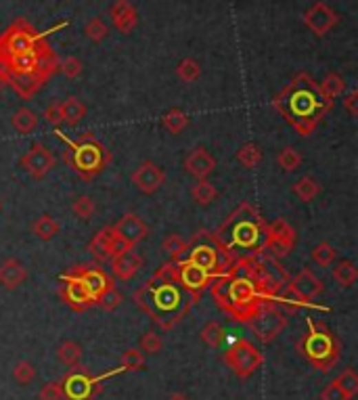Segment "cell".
I'll use <instances>...</instances> for the list:
<instances>
[{
	"label": "cell",
	"mask_w": 358,
	"mask_h": 400,
	"mask_svg": "<svg viewBox=\"0 0 358 400\" xmlns=\"http://www.w3.org/2000/svg\"><path fill=\"white\" fill-rule=\"evenodd\" d=\"M277 162H279V166H281L283 172H293V170H297L302 166L304 158H302V154L297 151V149L285 147V149H281V151H279Z\"/></svg>",
	"instance_id": "39"
},
{
	"label": "cell",
	"mask_w": 358,
	"mask_h": 400,
	"mask_svg": "<svg viewBox=\"0 0 358 400\" xmlns=\"http://www.w3.org/2000/svg\"><path fill=\"white\" fill-rule=\"evenodd\" d=\"M112 227H114V231H116L130 247H136L140 241H145V239L149 237V227H147V222H145L138 214H134V212L122 214L120 220H118L116 224H112Z\"/></svg>",
	"instance_id": "21"
},
{
	"label": "cell",
	"mask_w": 358,
	"mask_h": 400,
	"mask_svg": "<svg viewBox=\"0 0 358 400\" xmlns=\"http://www.w3.org/2000/svg\"><path fill=\"white\" fill-rule=\"evenodd\" d=\"M287 281L289 277L279 260L260 252L235 258L227 273L212 281L210 289L220 313L247 325L262 304L275 302Z\"/></svg>",
	"instance_id": "1"
},
{
	"label": "cell",
	"mask_w": 358,
	"mask_h": 400,
	"mask_svg": "<svg viewBox=\"0 0 358 400\" xmlns=\"http://www.w3.org/2000/svg\"><path fill=\"white\" fill-rule=\"evenodd\" d=\"M42 118L50 124V126H55V128H59V124H63V114H61V103H50L46 109H44V114H42Z\"/></svg>",
	"instance_id": "50"
},
{
	"label": "cell",
	"mask_w": 358,
	"mask_h": 400,
	"mask_svg": "<svg viewBox=\"0 0 358 400\" xmlns=\"http://www.w3.org/2000/svg\"><path fill=\"white\" fill-rule=\"evenodd\" d=\"M191 197L195 199L197 206H210L212 202H216V199H218V189L208 178L206 180H197L191 187Z\"/></svg>",
	"instance_id": "30"
},
{
	"label": "cell",
	"mask_w": 358,
	"mask_h": 400,
	"mask_svg": "<svg viewBox=\"0 0 358 400\" xmlns=\"http://www.w3.org/2000/svg\"><path fill=\"white\" fill-rule=\"evenodd\" d=\"M130 180H132V185H134L140 193L153 195V193H158V191L164 187V182H166V172H164V168L158 166L156 162L147 160V162H143V164L132 172Z\"/></svg>",
	"instance_id": "19"
},
{
	"label": "cell",
	"mask_w": 358,
	"mask_h": 400,
	"mask_svg": "<svg viewBox=\"0 0 358 400\" xmlns=\"http://www.w3.org/2000/svg\"><path fill=\"white\" fill-rule=\"evenodd\" d=\"M0 210H3V202H0Z\"/></svg>",
	"instance_id": "55"
},
{
	"label": "cell",
	"mask_w": 358,
	"mask_h": 400,
	"mask_svg": "<svg viewBox=\"0 0 358 400\" xmlns=\"http://www.w3.org/2000/svg\"><path fill=\"white\" fill-rule=\"evenodd\" d=\"M38 40H42V34H38L25 19H17L5 34H0V61L28 53Z\"/></svg>",
	"instance_id": "10"
},
{
	"label": "cell",
	"mask_w": 358,
	"mask_h": 400,
	"mask_svg": "<svg viewBox=\"0 0 358 400\" xmlns=\"http://www.w3.org/2000/svg\"><path fill=\"white\" fill-rule=\"evenodd\" d=\"M291 191H293V195L299 199V202L310 204V202H315V199L321 195V185L315 178H310V176H302V178H297L293 182Z\"/></svg>",
	"instance_id": "28"
},
{
	"label": "cell",
	"mask_w": 358,
	"mask_h": 400,
	"mask_svg": "<svg viewBox=\"0 0 358 400\" xmlns=\"http://www.w3.org/2000/svg\"><path fill=\"white\" fill-rule=\"evenodd\" d=\"M174 264H176V283L193 297V302H197L201 293L212 285L214 279L189 260H178Z\"/></svg>",
	"instance_id": "16"
},
{
	"label": "cell",
	"mask_w": 358,
	"mask_h": 400,
	"mask_svg": "<svg viewBox=\"0 0 358 400\" xmlns=\"http://www.w3.org/2000/svg\"><path fill=\"white\" fill-rule=\"evenodd\" d=\"M285 289H287L291 295H295L302 304H306V308H315V310H325V313H329L327 306H321V304H315V302H313V299H317V297L325 291V285H323V281H321L310 269H302L293 279L287 281Z\"/></svg>",
	"instance_id": "13"
},
{
	"label": "cell",
	"mask_w": 358,
	"mask_h": 400,
	"mask_svg": "<svg viewBox=\"0 0 358 400\" xmlns=\"http://www.w3.org/2000/svg\"><path fill=\"white\" fill-rule=\"evenodd\" d=\"M59 72L65 76V78H70V80H76V78H80V74H82V61L78 59V57H65V59H61L59 61Z\"/></svg>",
	"instance_id": "48"
},
{
	"label": "cell",
	"mask_w": 358,
	"mask_h": 400,
	"mask_svg": "<svg viewBox=\"0 0 358 400\" xmlns=\"http://www.w3.org/2000/svg\"><path fill=\"white\" fill-rule=\"evenodd\" d=\"M306 335L297 341V352L308 361L317 371L329 373L341 355V344L337 335L327 325H317L313 319H306Z\"/></svg>",
	"instance_id": "6"
},
{
	"label": "cell",
	"mask_w": 358,
	"mask_h": 400,
	"mask_svg": "<svg viewBox=\"0 0 358 400\" xmlns=\"http://www.w3.org/2000/svg\"><path fill=\"white\" fill-rule=\"evenodd\" d=\"M25 279H28V269L17 258H9L0 264V285L5 289L15 291L19 285H23Z\"/></svg>",
	"instance_id": "25"
},
{
	"label": "cell",
	"mask_w": 358,
	"mask_h": 400,
	"mask_svg": "<svg viewBox=\"0 0 358 400\" xmlns=\"http://www.w3.org/2000/svg\"><path fill=\"white\" fill-rule=\"evenodd\" d=\"M112 262V273H114V279H120V281H130L134 279V275L145 266V260L143 256L136 252V247L134 249H128V252L116 256L109 260Z\"/></svg>",
	"instance_id": "23"
},
{
	"label": "cell",
	"mask_w": 358,
	"mask_h": 400,
	"mask_svg": "<svg viewBox=\"0 0 358 400\" xmlns=\"http://www.w3.org/2000/svg\"><path fill=\"white\" fill-rule=\"evenodd\" d=\"M266 224L268 222L262 218L258 208L249 202H241L212 233L233 258L255 256L264 249Z\"/></svg>",
	"instance_id": "4"
},
{
	"label": "cell",
	"mask_w": 358,
	"mask_h": 400,
	"mask_svg": "<svg viewBox=\"0 0 358 400\" xmlns=\"http://www.w3.org/2000/svg\"><path fill=\"white\" fill-rule=\"evenodd\" d=\"M19 164L34 180H42L50 170L55 168L57 160H55L53 151H50L48 147H44L42 143H34L28 149V151L21 156Z\"/></svg>",
	"instance_id": "17"
},
{
	"label": "cell",
	"mask_w": 358,
	"mask_h": 400,
	"mask_svg": "<svg viewBox=\"0 0 358 400\" xmlns=\"http://www.w3.org/2000/svg\"><path fill=\"white\" fill-rule=\"evenodd\" d=\"M344 107L348 109V114L352 118H358V90H352L346 98H344Z\"/></svg>",
	"instance_id": "52"
},
{
	"label": "cell",
	"mask_w": 358,
	"mask_h": 400,
	"mask_svg": "<svg viewBox=\"0 0 358 400\" xmlns=\"http://www.w3.org/2000/svg\"><path fill=\"white\" fill-rule=\"evenodd\" d=\"M247 327L253 331V335L258 337L262 344H271L275 341L281 331L287 327V317L285 313L279 308V304L275 302H268V304H262L258 308L249 321H247Z\"/></svg>",
	"instance_id": "11"
},
{
	"label": "cell",
	"mask_w": 358,
	"mask_h": 400,
	"mask_svg": "<svg viewBox=\"0 0 358 400\" xmlns=\"http://www.w3.org/2000/svg\"><path fill=\"white\" fill-rule=\"evenodd\" d=\"M201 341L206 344V346H210V348H214V350L222 348V344L227 341V331H224V327H222L218 321L206 323V325H203V329H201Z\"/></svg>",
	"instance_id": "34"
},
{
	"label": "cell",
	"mask_w": 358,
	"mask_h": 400,
	"mask_svg": "<svg viewBox=\"0 0 358 400\" xmlns=\"http://www.w3.org/2000/svg\"><path fill=\"white\" fill-rule=\"evenodd\" d=\"M13 379H15L19 386H30V383L36 379V369H34V365L28 363V361L17 363L15 369H13Z\"/></svg>",
	"instance_id": "46"
},
{
	"label": "cell",
	"mask_w": 358,
	"mask_h": 400,
	"mask_svg": "<svg viewBox=\"0 0 358 400\" xmlns=\"http://www.w3.org/2000/svg\"><path fill=\"white\" fill-rule=\"evenodd\" d=\"M38 400H63L61 379L59 381H48V383H44L42 390L38 392Z\"/></svg>",
	"instance_id": "49"
},
{
	"label": "cell",
	"mask_w": 358,
	"mask_h": 400,
	"mask_svg": "<svg viewBox=\"0 0 358 400\" xmlns=\"http://www.w3.org/2000/svg\"><path fill=\"white\" fill-rule=\"evenodd\" d=\"M138 346L143 350V355H160L162 350H164V341H162V337L156 331H147L140 337Z\"/></svg>",
	"instance_id": "44"
},
{
	"label": "cell",
	"mask_w": 358,
	"mask_h": 400,
	"mask_svg": "<svg viewBox=\"0 0 358 400\" xmlns=\"http://www.w3.org/2000/svg\"><path fill=\"white\" fill-rule=\"evenodd\" d=\"M11 126L15 128V132H19V134H32L36 128H38V116L32 112V109H28V107H21V109H17L13 116H11Z\"/></svg>",
	"instance_id": "31"
},
{
	"label": "cell",
	"mask_w": 358,
	"mask_h": 400,
	"mask_svg": "<svg viewBox=\"0 0 358 400\" xmlns=\"http://www.w3.org/2000/svg\"><path fill=\"white\" fill-rule=\"evenodd\" d=\"M59 281H61L59 295L74 313H84V310L94 306V299L88 295V291L84 289V285L76 277H72L70 273H63L59 277Z\"/></svg>",
	"instance_id": "18"
},
{
	"label": "cell",
	"mask_w": 358,
	"mask_h": 400,
	"mask_svg": "<svg viewBox=\"0 0 358 400\" xmlns=\"http://www.w3.org/2000/svg\"><path fill=\"white\" fill-rule=\"evenodd\" d=\"M94 202L88 195H80L72 202V212L80 218V220H90L94 216Z\"/></svg>",
	"instance_id": "43"
},
{
	"label": "cell",
	"mask_w": 358,
	"mask_h": 400,
	"mask_svg": "<svg viewBox=\"0 0 358 400\" xmlns=\"http://www.w3.org/2000/svg\"><path fill=\"white\" fill-rule=\"evenodd\" d=\"M185 260L193 262L201 271H206L212 279H216L227 273L235 258L227 252V247L214 237L212 231H199L189 241Z\"/></svg>",
	"instance_id": "7"
},
{
	"label": "cell",
	"mask_w": 358,
	"mask_h": 400,
	"mask_svg": "<svg viewBox=\"0 0 358 400\" xmlns=\"http://www.w3.org/2000/svg\"><path fill=\"white\" fill-rule=\"evenodd\" d=\"M120 363H122L124 371H143L145 369V355L136 348H128L122 352Z\"/></svg>",
	"instance_id": "42"
},
{
	"label": "cell",
	"mask_w": 358,
	"mask_h": 400,
	"mask_svg": "<svg viewBox=\"0 0 358 400\" xmlns=\"http://www.w3.org/2000/svg\"><path fill=\"white\" fill-rule=\"evenodd\" d=\"M162 124L164 128L170 132V134H180L187 126H189V116L180 109V107H174V109H168L162 118Z\"/></svg>",
	"instance_id": "37"
},
{
	"label": "cell",
	"mask_w": 358,
	"mask_h": 400,
	"mask_svg": "<svg viewBox=\"0 0 358 400\" xmlns=\"http://www.w3.org/2000/svg\"><path fill=\"white\" fill-rule=\"evenodd\" d=\"M333 381L341 388V392H344L350 400L358 394V375H356L354 369H346V371L339 373Z\"/></svg>",
	"instance_id": "41"
},
{
	"label": "cell",
	"mask_w": 358,
	"mask_h": 400,
	"mask_svg": "<svg viewBox=\"0 0 358 400\" xmlns=\"http://www.w3.org/2000/svg\"><path fill=\"white\" fill-rule=\"evenodd\" d=\"M321 400H350V398L341 392V388L335 381H331L321 390Z\"/></svg>",
	"instance_id": "51"
},
{
	"label": "cell",
	"mask_w": 358,
	"mask_h": 400,
	"mask_svg": "<svg viewBox=\"0 0 358 400\" xmlns=\"http://www.w3.org/2000/svg\"><path fill=\"white\" fill-rule=\"evenodd\" d=\"M176 76H178V80H180V82H185V84H193V82H197V80H199V76H201V67H199V63H197L195 59L187 57V59H182V61L176 65Z\"/></svg>",
	"instance_id": "40"
},
{
	"label": "cell",
	"mask_w": 358,
	"mask_h": 400,
	"mask_svg": "<svg viewBox=\"0 0 358 400\" xmlns=\"http://www.w3.org/2000/svg\"><path fill=\"white\" fill-rule=\"evenodd\" d=\"M61 114H63V124L76 126L86 116V105L76 96H67L65 101H61Z\"/></svg>",
	"instance_id": "33"
},
{
	"label": "cell",
	"mask_w": 358,
	"mask_h": 400,
	"mask_svg": "<svg viewBox=\"0 0 358 400\" xmlns=\"http://www.w3.org/2000/svg\"><path fill=\"white\" fill-rule=\"evenodd\" d=\"M84 34H86V38H88V40H92V42H101V40H105V38H107L109 28L103 23V19H101V17H94V19H90V21L84 25Z\"/></svg>",
	"instance_id": "45"
},
{
	"label": "cell",
	"mask_w": 358,
	"mask_h": 400,
	"mask_svg": "<svg viewBox=\"0 0 358 400\" xmlns=\"http://www.w3.org/2000/svg\"><path fill=\"white\" fill-rule=\"evenodd\" d=\"M3 88H5V82H3V80H0V92H3Z\"/></svg>",
	"instance_id": "54"
},
{
	"label": "cell",
	"mask_w": 358,
	"mask_h": 400,
	"mask_svg": "<svg viewBox=\"0 0 358 400\" xmlns=\"http://www.w3.org/2000/svg\"><path fill=\"white\" fill-rule=\"evenodd\" d=\"M61 231V224L50 216V214H42L40 218L34 220L32 224V233L40 239V241H50L55 239Z\"/></svg>",
	"instance_id": "29"
},
{
	"label": "cell",
	"mask_w": 358,
	"mask_h": 400,
	"mask_svg": "<svg viewBox=\"0 0 358 400\" xmlns=\"http://www.w3.org/2000/svg\"><path fill=\"white\" fill-rule=\"evenodd\" d=\"M57 134H59V138L67 147L65 154H63L65 164L82 180H86V182L94 180L101 172H103L112 164V151L94 134L84 132L78 138H70L59 128H57Z\"/></svg>",
	"instance_id": "5"
},
{
	"label": "cell",
	"mask_w": 358,
	"mask_h": 400,
	"mask_svg": "<svg viewBox=\"0 0 358 400\" xmlns=\"http://www.w3.org/2000/svg\"><path fill=\"white\" fill-rule=\"evenodd\" d=\"M337 21H339L337 13L325 3H315L308 11L304 13V25L319 38L329 34L337 25Z\"/></svg>",
	"instance_id": "20"
},
{
	"label": "cell",
	"mask_w": 358,
	"mask_h": 400,
	"mask_svg": "<svg viewBox=\"0 0 358 400\" xmlns=\"http://www.w3.org/2000/svg\"><path fill=\"white\" fill-rule=\"evenodd\" d=\"M109 15H112L114 28L120 34H132V30L138 23V13H136V9H134V5L130 3V0H116Z\"/></svg>",
	"instance_id": "24"
},
{
	"label": "cell",
	"mask_w": 358,
	"mask_h": 400,
	"mask_svg": "<svg viewBox=\"0 0 358 400\" xmlns=\"http://www.w3.org/2000/svg\"><path fill=\"white\" fill-rule=\"evenodd\" d=\"M273 107L299 136H310L331 112L333 101L321 92L313 76L302 72L273 98Z\"/></svg>",
	"instance_id": "2"
},
{
	"label": "cell",
	"mask_w": 358,
	"mask_h": 400,
	"mask_svg": "<svg viewBox=\"0 0 358 400\" xmlns=\"http://www.w3.org/2000/svg\"><path fill=\"white\" fill-rule=\"evenodd\" d=\"M310 258H313V262H315L317 266H321V269H329V266L335 262V258H337V249H335L331 243L321 241V243H317V245L313 247Z\"/></svg>",
	"instance_id": "35"
},
{
	"label": "cell",
	"mask_w": 358,
	"mask_h": 400,
	"mask_svg": "<svg viewBox=\"0 0 358 400\" xmlns=\"http://www.w3.org/2000/svg\"><path fill=\"white\" fill-rule=\"evenodd\" d=\"M118 373H124L122 365L107 373H101V375H92L90 371H86V367L72 369L61 379L63 398L65 400H94L101 394V390H103V381L109 377H116Z\"/></svg>",
	"instance_id": "8"
},
{
	"label": "cell",
	"mask_w": 358,
	"mask_h": 400,
	"mask_svg": "<svg viewBox=\"0 0 358 400\" xmlns=\"http://www.w3.org/2000/svg\"><path fill=\"white\" fill-rule=\"evenodd\" d=\"M295 243H297L295 229L285 218H277L275 222L266 224V237H264V249H262L264 254L281 260L293 252Z\"/></svg>",
	"instance_id": "12"
},
{
	"label": "cell",
	"mask_w": 358,
	"mask_h": 400,
	"mask_svg": "<svg viewBox=\"0 0 358 400\" xmlns=\"http://www.w3.org/2000/svg\"><path fill=\"white\" fill-rule=\"evenodd\" d=\"M216 170V158L206 147H195L185 158V172L195 176L197 180H206Z\"/></svg>",
	"instance_id": "22"
},
{
	"label": "cell",
	"mask_w": 358,
	"mask_h": 400,
	"mask_svg": "<svg viewBox=\"0 0 358 400\" xmlns=\"http://www.w3.org/2000/svg\"><path fill=\"white\" fill-rule=\"evenodd\" d=\"M224 365L241 379L251 377L264 363V355L249 339H235L222 355Z\"/></svg>",
	"instance_id": "9"
},
{
	"label": "cell",
	"mask_w": 358,
	"mask_h": 400,
	"mask_svg": "<svg viewBox=\"0 0 358 400\" xmlns=\"http://www.w3.org/2000/svg\"><path fill=\"white\" fill-rule=\"evenodd\" d=\"M67 273L72 277H76L84 285V289L88 291V295L94 299V306L98 304L101 295H103L109 287L116 285L114 275H107L98 264H78V266H72Z\"/></svg>",
	"instance_id": "14"
},
{
	"label": "cell",
	"mask_w": 358,
	"mask_h": 400,
	"mask_svg": "<svg viewBox=\"0 0 358 400\" xmlns=\"http://www.w3.org/2000/svg\"><path fill=\"white\" fill-rule=\"evenodd\" d=\"M162 247H164V252L170 256V260H172V262H178V260H185V256H187L189 241H185L180 235L172 233V235H168V237L164 239Z\"/></svg>",
	"instance_id": "36"
},
{
	"label": "cell",
	"mask_w": 358,
	"mask_h": 400,
	"mask_svg": "<svg viewBox=\"0 0 358 400\" xmlns=\"http://www.w3.org/2000/svg\"><path fill=\"white\" fill-rule=\"evenodd\" d=\"M235 158H237V162H239L243 168L251 170V168H255V166H258V164L262 162V147H260V145H255V143H245V145H241V147L237 149Z\"/></svg>",
	"instance_id": "32"
},
{
	"label": "cell",
	"mask_w": 358,
	"mask_h": 400,
	"mask_svg": "<svg viewBox=\"0 0 358 400\" xmlns=\"http://www.w3.org/2000/svg\"><path fill=\"white\" fill-rule=\"evenodd\" d=\"M319 88H321V92L327 96V98H337V96H341L344 92H346V80L339 76V74H329L321 84H319Z\"/></svg>",
	"instance_id": "38"
},
{
	"label": "cell",
	"mask_w": 358,
	"mask_h": 400,
	"mask_svg": "<svg viewBox=\"0 0 358 400\" xmlns=\"http://www.w3.org/2000/svg\"><path fill=\"white\" fill-rule=\"evenodd\" d=\"M168 400H189V398H187L185 394H172V396H170Z\"/></svg>",
	"instance_id": "53"
},
{
	"label": "cell",
	"mask_w": 358,
	"mask_h": 400,
	"mask_svg": "<svg viewBox=\"0 0 358 400\" xmlns=\"http://www.w3.org/2000/svg\"><path fill=\"white\" fill-rule=\"evenodd\" d=\"M57 359L70 367V369H78L82 367V359H84V352H82V346L74 339H65L59 344L57 348Z\"/></svg>",
	"instance_id": "26"
},
{
	"label": "cell",
	"mask_w": 358,
	"mask_h": 400,
	"mask_svg": "<svg viewBox=\"0 0 358 400\" xmlns=\"http://www.w3.org/2000/svg\"><path fill=\"white\" fill-rule=\"evenodd\" d=\"M134 304L164 331L174 329L195 304L193 297L176 283L151 275L134 293Z\"/></svg>",
	"instance_id": "3"
},
{
	"label": "cell",
	"mask_w": 358,
	"mask_h": 400,
	"mask_svg": "<svg viewBox=\"0 0 358 400\" xmlns=\"http://www.w3.org/2000/svg\"><path fill=\"white\" fill-rule=\"evenodd\" d=\"M120 304H122V293H120L118 287L114 285V287H109L103 295H101V299H98V304H96V306H101L103 310L112 313V310H116Z\"/></svg>",
	"instance_id": "47"
},
{
	"label": "cell",
	"mask_w": 358,
	"mask_h": 400,
	"mask_svg": "<svg viewBox=\"0 0 358 400\" xmlns=\"http://www.w3.org/2000/svg\"><path fill=\"white\" fill-rule=\"evenodd\" d=\"M128 249H134V247H130V245L114 231L112 224L101 229V231L92 237V241L88 243V252L96 258V262H107V260H112V258H116V256L128 252Z\"/></svg>",
	"instance_id": "15"
},
{
	"label": "cell",
	"mask_w": 358,
	"mask_h": 400,
	"mask_svg": "<svg viewBox=\"0 0 358 400\" xmlns=\"http://www.w3.org/2000/svg\"><path fill=\"white\" fill-rule=\"evenodd\" d=\"M331 275H333V281L339 285V287H352L356 281H358V269L352 260H339V262H333L331 264Z\"/></svg>",
	"instance_id": "27"
}]
</instances>
